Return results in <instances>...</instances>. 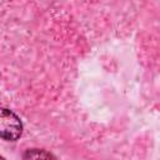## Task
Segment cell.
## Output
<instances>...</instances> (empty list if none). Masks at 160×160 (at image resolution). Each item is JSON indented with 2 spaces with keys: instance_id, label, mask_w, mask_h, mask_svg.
<instances>
[{
  "instance_id": "7a4b0ae2",
  "label": "cell",
  "mask_w": 160,
  "mask_h": 160,
  "mask_svg": "<svg viewBox=\"0 0 160 160\" xmlns=\"http://www.w3.org/2000/svg\"><path fill=\"white\" fill-rule=\"evenodd\" d=\"M22 160H55V158L44 149H28L22 154Z\"/></svg>"
},
{
  "instance_id": "3957f363",
  "label": "cell",
  "mask_w": 160,
  "mask_h": 160,
  "mask_svg": "<svg viewBox=\"0 0 160 160\" xmlns=\"http://www.w3.org/2000/svg\"><path fill=\"white\" fill-rule=\"evenodd\" d=\"M1 160H5V159H4V158H2V159H1Z\"/></svg>"
},
{
  "instance_id": "6da1fadb",
  "label": "cell",
  "mask_w": 160,
  "mask_h": 160,
  "mask_svg": "<svg viewBox=\"0 0 160 160\" xmlns=\"http://www.w3.org/2000/svg\"><path fill=\"white\" fill-rule=\"evenodd\" d=\"M22 134V122L11 110L0 109V136L6 141H15Z\"/></svg>"
}]
</instances>
